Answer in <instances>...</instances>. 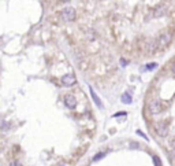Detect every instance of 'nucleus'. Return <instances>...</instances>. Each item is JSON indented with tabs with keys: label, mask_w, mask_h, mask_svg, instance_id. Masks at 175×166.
I'll list each match as a JSON object with an SVG mask.
<instances>
[{
	"label": "nucleus",
	"mask_w": 175,
	"mask_h": 166,
	"mask_svg": "<svg viewBox=\"0 0 175 166\" xmlns=\"http://www.w3.org/2000/svg\"><path fill=\"white\" fill-rule=\"evenodd\" d=\"M60 19H63L64 22H73L75 19V10L73 7H66L60 11Z\"/></svg>",
	"instance_id": "nucleus-1"
},
{
	"label": "nucleus",
	"mask_w": 175,
	"mask_h": 166,
	"mask_svg": "<svg viewBox=\"0 0 175 166\" xmlns=\"http://www.w3.org/2000/svg\"><path fill=\"white\" fill-rule=\"evenodd\" d=\"M75 83H77V77H75L73 73L64 74L63 77L60 78V84H62L63 87H73Z\"/></svg>",
	"instance_id": "nucleus-2"
},
{
	"label": "nucleus",
	"mask_w": 175,
	"mask_h": 166,
	"mask_svg": "<svg viewBox=\"0 0 175 166\" xmlns=\"http://www.w3.org/2000/svg\"><path fill=\"white\" fill-rule=\"evenodd\" d=\"M156 133L160 137H165L168 135V122L167 121H160L156 125Z\"/></svg>",
	"instance_id": "nucleus-3"
},
{
	"label": "nucleus",
	"mask_w": 175,
	"mask_h": 166,
	"mask_svg": "<svg viewBox=\"0 0 175 166\" xmlns=\"http://www.w3.org/2000/svg\"><path fill=\"white\" fill-rule=\"evenodd\" d=\"M171 40H172L171 34L168 33V32H164V33L160 34V37H159V40H157V45H159L160 48H165V47L171 43Z\"/></svg>",
	"instance_id": "nucleus-4"
},
{
	"label": "nucleus",
	"mask_w": 175,
	"mask_h": 166,
	"mask_svg": "<svg viewBox=\"0 0 175 166\" xmlns=\"http://www.w3.org/2000/svg\"><path fill=\"white\" fill-rule=\"evenodd\" d=\"M63 102H64V106H66L67 108H71V110H73V108L77 107V99H75V96L71 95V93L64 95Z\"/></svg>",
	"instance_id": "nucleus-5"
},
{
	"label": "nucleus",
	"mask_w": 175,
	"mask_h": 166,
	"mask_svg": "<svg viewBox=\"0 0 175 166\" xmlns=\"http://www.w3.org/2000/svg\"><path fill=\"white\" fill-rule=\"evenodd\" d=\"M149 111H151V114H153V115H156V114H159V113L163 110L161 108V103L157 100V99H155V100H152L151 103H149Z\"/></svg>",
	"instance_id": "nucleus-6"
},
{
	"label": "nucleus",
	"mask_w": 175,
	"mask_h": 166,
	"mask_svg": "<svg viewBox=\"0 0 175 166\" xmlns=\"http://www.w3.org/2000/svg\"><path fill=\"white\" fill-rule=\"evenodd\" d=\"M89 92H90V98H92V100L94 102V104H96L99 108H103V102L100 100V98L97 96V93L93 91L92 87H89Z\"/></svg>",
	"instance_id": "nucleus-7"
},
{
	"label": "nucleus",
	"mask_w": 175,
	"mask_h": 166,
	"mask_svg": "<svg viewBox=\"0 0 175 166\" xmlns=\"http://www.w3.org/2000/svg\"><path fill=\"white\" fill-rule=\"evenodd\" d=\"M167 13V8L164 6H157L155 10H153V17L155 18H159V17H163V15Z\"/></svg>",
	"instance_id": "nucleus-8"
},
{
	"label": "nucleus",
	"mask_w": 175,
	"mask_h": 166,
	"mask_svg": "<svg viewBox=\"0 0 175 166\" xmlns=\"http://www.w3.org/2000/svg\"><path fill=\"white\" fill-rule=\"evenodd\" d=\"M121 100L122 103H125V104H130L131 102H133V99H131V95L129 92H125L123 95L121 96Z\"/></svg>",
	"instance_id": "nucleus-9"
},
{
	"label": "nucleus",
	"mask_w": 175,
	"mask_h": 166,
	"mask_svg": "<svg viewBox=\"0 0 175 166\" xmlns=\"http://www.w3.org/2000/svg\"><path fill=\"white\" fill-rule=\"evenodd\" d=\"M103 156H105V152H99V154H96V155L93 156V162H97V161H100Z\"/></svg>",
	"instance_id": "nucleus-10"
},
{
	"label": "nucleus",
	"mask_w": 175,
	"mask_h": 166,
	"mask_svg": "<svg viewBox=\"0 0 175 166\" xmlns=\"http://www.w3.org/2000/svg\"><path fill=\"white\" fill-rule=\"evenodd\" d=\"M10 166H22V163H21L19 161L14 159V161H11V162H10Z\"/></svg>",
	"instance_id": "nucleus-11"
},
{
	"label": "nucleus",
	"mask_w": 175,
	"mask_h": 166,
	"mask_svg": "<svg viewBox=\"0 0 175 166\" xmlns=\"http://www.w3.org/2000/svg\"><path fill=\"white\" fill-rule=\"evenodd\" d=\"M125 115H127V113L121 111V113H116V114H114V118H116V117H125Z\"/></svg>",
	"instance_id": "nucleus-12"
},
{
	"label": "nucleus",
	"mask_w": 175,
	"mask_h": 166,
	"mask_svg": "<svg viewBox=\"0 0 175 166\" xmlns=\"http://www.w3.org/2000/svg\"><path fill=\"white\" fill-rule=\"evenodd\" d=\"M170 148L175 150V137H172V139L170 140Z\"/></svg>",
	"instance_id": "nucleus-13"
},
{
	"label": "nucleus",
	"mask_w": 175,
	"mask_h": 166,
	"mask_svg": "<svg viewBox=\"0 0 175 166\" xmlns=\"http://www.w3.org/2000/svg\"><path fill=\"white\" fill-rule=\"evenodd\" d=\"M153 161H155V165L156 166H160V159L157 156H153Z\"/></svg>",
	"instance_id": "nucleus-14"
},
{
	"label": "nucleus",
	"mask_w": 175,
	"mask_h": 166,
	"mask_svg": "<svg viewBox=\"0 0 175 166\" xmlns=\"http://www.w3.org/2000/svg\"><path fill=\"white\" fill-rule=\"evenodd\" d=\"M156 66H157L156 63H151V65H148V66H146V69H148V70H152V69H155Z\"/></svg>",
	"instance_id": "nucleus-15"
},
{
	"label": "nucleus",
	"mask_w": 175,
	"mask_h": 166,
	"mask_svg": "<svg viewBox=\"0 0 175 166\" xmlns=\"http://www.w3.org/2000/svg\"><path fill=\"white\" fill-rule=\"evenodd\" d=\"M137 135H140V136H142V137H144V139H145V140H148V137H146L145 135H144V133L141 132V131H137Z\"/></svg>",
	"instance_id": "nucleus-16"
},
{
	"label": "nucleus",
	"mask_w": 175,
	"mask_h": 166,
	"mask_svg": "<svg viewBox=\"0 0 175 166\" xmlns=\"http://www.w3.org/2000/svg\"><path fill=\"white\" fill-rule=\"evenodd\" d=\"M130 147L131 148H138V143H131Z\"/></svg>",
	"instance_id": "nucleus-17"
},
{
	"label": "nucleus",
	"mask_w": 175,
	"mask_h": 166,
	"mask_svg": "<svg viewBox=\"0 0 175 166\" xmlns=\"http://www.w3.org/2000/svg\"><path fill=\"white\" fill-rule=\"evenodd\" d=\"M121 63H122V66H127V60H125V59H121Z\"/></svg>",
	"instance_id": "nucleus-18"
},
{
	"label": "nucleus",
	"mask_w": 175,
	"mask_h": 166,
	"mask_svg": "<svg viewBox=\"0 0 175 166\" xmlns=\"http://www.w3.org/2000/svg\"><path fill=\"white\" fill-rule=\"evenodd\" d=\"M60 1H63V3H68L70 0H60Z\"/></svg>",
	"instance_id": "nucleus-19"
},
{
	"label": "nucleus",
	"mask_w": 175,
	"mask_h": 166,
	"mask_svg": "<svg viewBox=\"0 0 175 166\" xmlns=\"http://www.w3.org/2000/svg\"><path fill=\"white\" fill-rule=\"evenodd\" d=\"M172 72H174V74H175V65H174V67H172Z\"/></svg>",
	"instance_id": "nucleus-20"
},
{
	"label": "nucleus",
	"mask_w": 175,
	"mask_h": 166,
	"mask_svg": "<svg viewBox=\"0 0 175 166\" xmlns=\"http://www.w3.org/2000/svg\"><path fill=\"white\" fill-rule=\"evenodd\" d=\"M59 166H66V165H59Z\"/></svg>",
	"instance_id": "nucleus-21"
}]
</instances>
